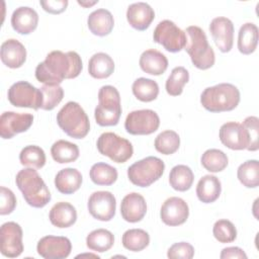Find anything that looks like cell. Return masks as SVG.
Returning <instances> with one entry per match:
<instances>
[{"instance_id":"15","label":"cell","mask_w":259,"mask_h":259,"mask_svg":"<svg viewBox=\"0 0 259 259\" xmlns=\"http://www.w3.org/2000/svg\"><path fill=\"white\" fill-rule=\"evenodd\" d=\"M39 256L45 259H64L72 251L71 241L62 236H45L36 246Z\"/></svg>"},{"instance_id":"44","label":"cell","mask_w":259,"mask_h":259,"mask_svg":"<svg viewBox=\"0 0 259 259\" xmlns=\"http://www.w3.org/2000/svg\"><path fill=\"white\" fill-rule=\"evenodd\" d=\"M16 206V197L14 193L4 186L0 187V214L11 213Z\"/></svg>"},{"instance_id":"24","label":"cell","mask_w":259,"mask_h":259,"mask_svg":"<svg viewBox=\"0 0 259 259\" xmlns=\"http://www.w3.org/2000/svg\"><path fill=\"white\" fill-rule=\"evenodd\" d=\"M139 64L145 73L154 76L163 74L168 68V60L166 56L154 49L143 52Z\"/></svg>"},{"instance_id":"45","label":"cell","mask_w":259,"mask_h":259,"mask_svg":"<svg viewBox=\"0 0 259 259\" xmlns=\"http://www.w3.org/2000/svg\"><path fill=\"white\" fill-rule=\"evenodd\" d=\"M259 119L257 116H248L244 119L243 124L249 132L250 136V146L247 149L248 151H257L259 148L258 138H259Z\"/></svg>"},{"instance_id":"18","label":"cell","mask_w":259,"mask_h":259,"mask_svg":"<svg viewBox=\"0 0 259 259\" xmlns=\"http://www.w3.org/2000/svg\"><path fill=\"white\" fill-rule=\"evenodd\" d=\"M209 31L218 49L222 53H228L233 48L234 24L231 19L219 16L213 18L209 24Z\"/></svg>"},{"instance_id":"1","label":"cell","mask_w":259,"mask_h":259,"mask_svg":"<svg viewBox=\"0 0 259 259\" xmlns=\"http://www.w3.org/2000/svg\"><path fill=\"white\" fill-rule=\"evenodd\" d=\"M83 69L78 53L53 51L35 68V78L45 85H60L65 79L78 77Z\"/></svg>"},{"instance_id":"4","label":"cell","mask_w":259,"mask_h":259,"mask_svg":"<svg viewBox=\"0 0 259 259\" xmlns=\"http://www.w3.org/2000/svg\"><path fill=\"white\" fill-rule=\"evenodd\" d=\"M185 33L187 41L184 50L189 55L192 64L200 70L211 68L214 64L215 56L202 28L190 25L186 28Z\"/></svg>"},{"instance_id":"2","label":"cell","mask_w":259,"mask_h":259,"mask_svg":"<svg viewBox=\"0 0 259 259\" xmlns=\"http://www.w3.org/2000/svg\"><path fill=\"white\" fill-rule=\"evenodd\" d=\"M16 185L25 201L32 207L41 208L51 201V193L45 181L33 168H25L16 174Z\"/></svg>"},{"instance_id":"25","label":"cell","mask_w":259,"mask_h":259,"mask_svg":"<svg viewBox=\"0 0 259 259\" xmlns=\"http://www.w3.org/2000/svg\"><path fill=\"white\" fill-rule=\"evenodd\" d=\"M49 218L51 223L60 229L69 228L77 221L76 208L69 202L60 201L53 205Z\"/></svg>"},{"instance_id":"40","label":"cell","mask_w":259,"mask_h":259,"mask_svg":"<svg viewBox=\"0 0 259 259\" xmlns=\"http://www.w3.org/2000/svg\"><path fill=\"white\" fill-rule=\"evenodd\" d=\"M189 80V73L184 67H175L168 77L165 88L169 95L178 96L182 93L184 85Z\"/></svg>"},{"instance_id":"21","label":"cell","mask_w":259,"mask_h":259,"mask_svg":"<svg viewBox=\"0 0 259 259\" xmlns=\"http://www.w3.org/2000/svg\"><path fill=\"white\" fill-rule=\"evenodd\" d=\"M0 57L2 63L8 68H20L26 60V50L19 40L9 38L1 45Z\"/></svg>"},{"instance_id":"30","label":"cell","mask_w":259,"mask_h":259,"mask_svg":"<svg viewBox=\"0 0 259 259\" xmlns=\"http://www.w3.org/2000/svg\"><path fill=\"white\" fill-rule=\"evenodd\" d=\"M79 154L78 146L65 140L55 142L51 148V155L53 159L60 164L75 162L79 158Z\"/></svg>"},{"instance_id":"33","label":"cell","mask_w":259,"mask_h":259,"mask_svg":"<svg viewBox=\"0 0 259 259\" xmlns=\"http://www.w3.org/2000/svg\"><path fill=\"white\" fill-rule=\"evenodd\" d=\"M132 90L137 99L143 102H150L157 98L159 94V85L152 79L141 77L134 81Z\"/></svg>"},{"instance_id":"7","label":"cell","mask_w":259,"mask_h":259,"mask_svg":"<svg viewBox=\"0 0 259 259\" xmlns=\"http://www.w3.org/2000/svg\"><path fill=\"white\" fill-rule=\"evenodd\" d=\"M164 170L165 164L160 158L149 156L131 165L127 169V177L133 184L148 187L162 177Z\"/></svg>"},{"instance_id":"6","label":"cell","mask_w":259,"mask_h":259,"mask_svg":"<svg viewBox=\"0 0 259 259\" xmlns=\"http://www.w3.org/2000/svg\"><path fill=\"white\" fill-rule=\"evenodd\" d=\"M121 115L120 95L111 85L102 86L98 91V105L94 110L97 124L101 126L116 125Z\"/></svg>"},{"instance_id":"8","label":"cell","mask_w":259,"mask_h":259,"mask_svg":"<svg viewBox=\"0 0 259 259\" xmlns=\"http://www.w3.org/2000/svg\"><path fill=\"white\" fill-rule=\"evenodd\" d=\"M96 146L101 155L108 157L115 163H124L131 159L134 154L132 143L111 132L101 134L97 140Z\"/></svg>"},{"instance_id":"5","label":"cell","mask_w":259,"mask_h":259,"mask_svg":"<svg viewBox=\"0 0 259 259\" xmlns=\"http://www.w3.org/2000/svg\"><path fill=\"white\" fill-rule=\"evenodd\" d=\"M57 122L66 135L74 139H83L90 131V122L86 112L75 101L67 102L59 110Z\"/></svg>"},{"instance_id":"39","label":"cell","mask_w":259,"mask_h":259,"mask_svg":"<svg viewBox=\"0 0 259 259\" xmlns=\"http://www.w3.org/2000/svg\"><path fill=\"white\" fill-rule=\"evenodd\" d=\"M154 146L159 153L164 155H171L179 149L180 138L176 132L167 130L160 133L156 137Z\"/></svg>"},{"instance_id":"46","label":"cell","mask_w":259,"mask_h":259,"mask_svg":"<svg viewBox=\"0 0 259 259\" xmlns=\"http://www.w3.org/2000/svg\"><path fill=\"white\" fill-rule=\"evenodd\" d=\"M42 9L52 14H59L66 10L68 6L67 0H47V1H39Z\"/></svg>"},{"instance_id":"16","label":"cell","mask_w":259,"mask_h":259,"mask_svg":"<svg viewBox=\"0 0 259 259\" xmlns=\"http://www.w3.org/2000/svg\"><path fill=\"white\" fill-rule=\"evenodd\" d=\"M33 122L30 113L5 111L0 116V135L2 139H11L15 135L26 132Z\"/></svg>"},{"instance_id":"47","label":"cell","mask_w":259,"mask_h":259,"mask_svg":"<svg viewBox=\"0 0 259 259\" xmlns=\"http://www.w3.org/2000/svg\"><path fill=\"white\" fill-rule=\"evenodd\" d=\"M221 259H228V258H233V259H247L246 253L243 251V249L239 247H227L224 248L221 252L220 255Z\"/></svg>"},{"instance_id":"29","label":"cell","mask_w":259,"mask_h":259,"mask_svg":"<svg viewBox=\"0 0 259 259\" xmlns=\"http://www.w3.org/2000/svg\"><path fill=\"white\" fill-rule=\"evenodd\" d=\"M258 45V27L253 22L244 23L238 33V50L244 55L255 52Z\"/></svg>"},{"instance_id":"28","label":"cell","mask_w":259,"mask_h":259,"mask_svg":"<svg viewBox=\"0 0 259 259\" xmlns=\"http://www.w3.org/2000/svg\"><path fill=\"white\" fill-rule=\"evenodd\" d=\"M114 71L112 58L105 53L94 54L88 62V72L95 79L108 78Z\"/></svg>"},{"instance_id":"42","label":"cell","mask_w":259,"mask_h":259,"mask_svg":"<svg viewBox=\"0 0 259 259\" xmlns=\"http://www.w3.org/2000/svg\"><path fill=\"white\" fill-rule=\"evenodd\" d=\"M213 237L220 243H232L237 238V230L234 224L229 220H219L212 228Z\"/></svg>"},{"instance_id":"41","label":"cell","mask_w":259,"mask_h":259,"mask_svg":"<svg viewBox=\"0 0 259 259\" xmlns=\"http://www.w3.org/2000/svg\"><path fill=\"white\" fill-rule=\"evenodd\" d=\"M42 93L41 109L53 110L63 99L64 90L60 85H45L39 88Z\"/></svg>"},{"instance_id":"43","label":"cell","mask_w":259,"mask_h":259,"mask_svg":"<svg viewBox=\"0 0 259 259\" xmlns=\"http://www.w3.org/2000/svg\"><path fill=\"white\" fill-rule=\"evenodd\" d=\"M194 256V248L187 242H179L173 244L167 252L170 259H191Z\"/></svg>"},{"instance_id":"10","label":"cell","mask_w":259,"mask_h":259,"mask_svg":"<svg viewBox=\"0 0 259 259\" xmlns=\"http://www.w3.org/2000/svg\"><path fill=\"white\" fill-rule=\"evenodd\" d=\"M8 100L15 107L38 109L42 104V93L26 81H18L8 89Z\"/></svg>"},{"instance_id":"17","label":"cell","mask_w":259,"mask_h":259,"mask_svg":"<svg viewBox=\"0 0 259 259\" xmlns=\"http://www.w3.org/2000/svg\"><path fill=\"white\" fill-rule=\"evenodd\" d=\"M189 215L188 204L180 197L172 196L167 198L161 206L160 217L162 222L170 227L184 224Z\"/></svg>"},{"instance_id":"9","label":"cell","mask_w":259,"mask_h":259,"mask_svg":"<svg viewBox=\"0 0 259 259\" xmlns=\"http://www.w3.org/2000/svg\"><path fill=\"white\" fill-rule=\"evenodd\" d=\"M154 41L163 46L170 53H177L186 46L187 37L185 31L179 28L173 21L165 19L160 21L154 29Z\"/></svg>"},{"instance_id":"48","label":"cell","mask_w":259,"mask_h":259,"mask_svg":"<svg viewBox=\"0 0 259 259\" xmlns=\"http://www.w3.org/2000/svg\"><path fill=\"white\" fill-rule=\"evenodd\" d=\"M78 2V4L79 5H81V6H83V7H90V6H92V5H94V4H96L97 2H98V0H95V1H77Z\"/></svg>"},{"instance_id":"22","label":"cell","mask_w":259,"mask_h":259,"mask_svg":"<svg viewBox=\"0 0 259 259\" xmlns=\"http://www.w3.org/2000/svg\"><path fill=\"white\" fill-rule=\"evenodd\" d=\"M38 23V15L33 8L21 6L16 8L11 15V25L13 29L20 34H29Z\"/></svg>"},{"instance_id":"36","label":"cell","mask_w":259,"mask_h":259,"mask_svg":"<svg viewBox=\"0 0 259 259\" xmlns=\"http://www.w3.org/2000/svg\"><path fill=\"white\" fill-rule=\"evenodd\" d=\"M239 181L247 188H256L259 185V163L257 160H248L242 163L237 170Z\"/></svg>"},{"instance_id":"20","label":"cell","mask_w":259,"mask_h":259,"mask_svg":"<svg viewBox=\"0 0 259 259\" xmlns=\"http://www.w3.org/2000/svg\"><path fill=\"white\" fill-rule=\"evenodd\" d=\"M155 18L154 9L146 2L133 3L127 7L126 19L137 30L147 29Z\"/></svg>"},{"instance_id":"31","label":"cell","mask_w":259,"mask_h":259,"mask_svg":"<svg viewBox=\"0 0 259 259\" xmlns=\"http://www.w3.org/2000/svg\"><path fill=\"white\" fill-rule=\"evenodd\" d=\"M194 174L186 165L174 166L169 174V183L171 187L177 191L188 190L193 183Z\"/></svg>"},{"instance_id":"12","label":"cell","mask_w":259,"mask_h":259,"mask_svg":"<svg viewBox=\"0 0 259 259\" xmlns=\"http://www.w3.org/2000/svg\"><path fill=\"white\" fill-rule=\"evenodd\" d=\"M22 229L15 222H7L0 230V250L2 255L16 258L23 252Z\"/></svg>"},{"instance_id":"35","label":"cell","mask_w":259,"mask_h":259,"mask_svg":"<svg viewBox=\"0 0 259 259\" xmlns=\"http://www.w3.org/2000/svg\"><path fill=\"white\" fill-rule=\"evenodd\" d=\"M121 243L125 249L133 252H140L148 247L150 236L142 229H130L123 233Z\"/></svg>"},{"instance_id":"32","label":"cell","mask_w":259,"mask_h":259,"mask_svg":"<svg viewBox=\"0 0 259 259\" xmlns=\"http://www.w3.org/2000/svg\"><path fill=\"white\" fill-rule=\"evenodd\" d=\"M114 243L113 234L106 229H97L89 233L86 238L87 247L94 251L103 253L108 251Z\"/></svg>"},{"instance_id":"3","label":"cell","mask_w":259,"mask_h":259,"mask_svg":"<svg viewBox=\"0 0 259 259\" xmlns=\"http://www.w3.org/2000/svg\"><path fill=\"white\" fill-rule=\"evenodd\" d=\"M240 102V91L231 83H220L205 88L200 95L201 105L210 112L231 111Z\"/></svg>"},{"instance_id":"27","label":"cell","mask_w":259,"mask_h":259,"mask_svg":"<svg viewBox=\"0 0 259 259\" xmlns=\"http://www.w3.org/2000/svg\"><path fill=\"white\" fill-rule=\"evenodd\" d=\"M222 184L218 177L213 175H204L196 185L197 198L203 203L215 201L221 194Z\"/></svg>"},{"instance_id":"13","label":"cell","mask_w":259,"mask_h":259,"mask_svg":"<svg viewBox=\"0 0 259 259\" xmlns=\"http://www.w3.org/2000/svg\"><path fill=\"white\" fill-rule=\"evenodd\" d=\"M89 213L96 220L108 222L113 219L116 209V200L109 191L93 192L87 202Z\"/></svg>"},{"instance_id":"26","label":"cell","mask_w":259,"mask_h":259,"mask_svg":"<svg viewBox=\"0 0 259 259\" xmlns=\"http://www.w3.org/2000/svg\"><path fill=\"white\" fill-rule=\"evenodd\" d=\"M82 174L75 168H65L60 170L55 177V186L63 194L76 192L82 184Z\"/></svg>"},{"instance_id":"23","label":"cell","mask_w":259,"mask_h":259,"mask_svg":"<svg viewBox=\"0 0 259 259\" xmlns=\"http://www.w3.org/2000/svg\"><path fill=\"white\" fill-rule=\"evenodd\" d=\"M87 25L94 35L105 36L111 32L114 26V19L109 10L99 8L89 14Z\"/></svg>"},{"instance_id":"34","label":"cell","mask_w":259,"mask_h":259,"mask_svg":"<svg viewBox=\"0 0 259 259\" xmlns=\"http://www.w3.org/2000/svg\"><path fill=\"white\" fill-rule=\"evenodd\" d=\"M90 179L97 185L109 186L112 185L117 179V170L109 164L98 162L92 165L90 172Z\"/></svg>"},{"instance_id":"37","label":"cell","mask_w":259,"mask_h":259,"mask_svg":"<svg viewBox=\"0 0 259 259\" xmlns=\"http://www.w3.org/2000/svg\"><path fill=\"white\" fill-rule=\"evenodd\" d=\"M45 151L35 145L24 147L19 154L20 164L33 169H40L46 164Z\"/></svg>"},{"instance_id":"38","label":"cell","mask_w":259,"mask_h":259,"mask_svg":"<svg viewBox=\"0 0 259 259\" xmlns=\"http://www.w3.org/2000/svg\"><path fill=\"white\" fill-rule=\"evenodd\" d=\"M200 162L205 170L217 173L223 171L228 166L229 160L223 151L219 149H208L202 154Z\"/></svg>"},{"instance_id":"14","label":"cell","mask_w":259,"mask_h":259,"mask_svg":"<svg viewBox=\"0 0 259 259\" xmlns=\"http://www.w3.org/2000/svg\"><path fill=\"white\" fill-rule=\"evenodd\" d=\"M224 146L231 150H245L250 146L249 132L243 123L229 121L224 123L219 133Z\"/></svg>"},{"instance_id":"11","label":"cell","mask_w":259,"mask_h":259,"mask_svg":"<svg viewBox=\"0 0 259 259\" xmlns=\"http://www.w3.org/2000/svg\"><path fill=\"white\" fill-rule=\"evenodd\" d=\"M160 125L157 112L152 109H140L130 112L124 121V128L131 135L144 136L155 133Z\"/></svg>"},{"instance_id":"19","label":"cell","mask_w":259,"mask_h":259,"mask_svg":"<svg viewBox=\"0 0 259 259\" xmlns=\"http://www.w3.org/2000/svg\"><path fill=\"white\" fill-rule=\"evenodd\" d=\"M147 212V203L143 195L137 192L126 194L120 203V213L124 221L138 223L144 219Z\"/></svg>"}]
</instances>
